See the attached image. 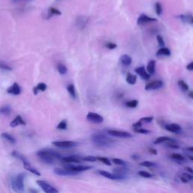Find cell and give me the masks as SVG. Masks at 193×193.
I'll list each match as a JSON object with an SVG mask.
<instances>
[{"label":"cell","mask_w":193,"mask_h":193,"mask_svg":"<svg viewBox=\"0 0 193 193\" xmlns=\"http://www.w3.org/2000/svg\"><path fill=\"white\" fill-rule=\"evenodd\" d=\"M36 156L42 162L48 165H53L56 161L61 160L62 158L60 153L51 149H43L39 150L36 152Z\"/></svg>","instance_id":"cell-1"},{"label":"cell","mask_w":193,"mask_h":193,"mask_svg":"<svg viewBox=\"0 0 193 193\" xmlns=\"http://www.w3.org/2000/svg\"><path fill=\"white\" fill-rule=\"evenodd\" d=\"M91 140L99 148H107L114 143V140L104 132L94 133L91 135Z\"/></svg>","instance_id":"cell-2"},{"label":"cell","mask_w":193,"mask_h":193,"mask_svg":"<svg viewBox=\"0 0 193 193\" xmlns=\"http://www.w3.org/2000/svg\"><path fill=\"white\" fill-rule=\"evenodd\" d=\"M26 174L24 173H20L18 174L15 178L11 180V186L14 191L15 192H23L24 191V178Z\"/></svg>","instance_id":"cell-3"},{"label":"cell","mask_w":193,"mask_h":193,"mask_svg":"<svg viewBox=\"0 0 193 193\" xmlns=\"http://www.w3.org/2000/svg\"><path fill=\"white\" fill-rule=\"evenodd\" d=\"M107 134L110 135L112 137H120V138H131L133 137L131 133L127 132V131H118V130H108Z\"/></svg>","instance_id":"cell-4"},{"label":"cell","mask_w":193,"mask_h":193,"mask_svg":"<svg viewBox=\"0 0 193 193\" xmlns=\"http://www.w3.org/2000/svg\"><path fill=\"white\" fill-rule=\"evenodd\" d=\"M37 183L40 187L42 188V189L46 193H57L58 190L56 189L55 188L51 186L50 184H48V182L43 180H37L36 181Z\"/></svg>","instance_id":"cell-5"},{"label":"cell","mask_w":193,"mask_h":193,"mask_svg":"<svg viewBox=\"0 0 193 193\" xmlns=\"http://www.w3.org/2000/svg\"><path fill=\"white\" fill-rule=\"evenodd\" d=\"M64 168H68L70 170H74V171H76L78 172V173H80V172L86 171V170H90V169H91L93 167L85 166V165H73L72 163H66V165H64Z\"/></svg>","instance_id":"cell-6"},{"label":"cell","mask_w":193,"mask_h":193,"mask_svg":"<svg viewBox=\"0 0 193 193\" xmlns=\"http://www.w3.org/2000/svg\"><path fill=\"white\" fill-rule=\"evenodd\" d=\"M52 144L55 147H60V148H71V147H76L79 144L78 142L70 141V140H64V141H54L52 142Z\"/></svg>","instance_id":"cell-7"},{"label":"cell","mask_w":193,"mask_h":193,"mask_svg":"<svg viewBox=\"0 0 193 193\" xmlns=\"http://www.w3.org/2000/svg\"><path fill=\"white\" fill-rule=\"evenodd\" d=\"M54 173L58 176H73L78 174V172L74 171L68 169V168H54Z\"/></svg>","instance_id":"cell-8"},{"label":"cell","mask_w":193,"mask_h":193,"mask_svg":"<svg viewBox=\"0 0 193 193\" xmlns=\"http://www.w3.org/2000/svg\"><path fill=\"white\" fill-rule=\"evenodd\" d=\"M129 173H130V170H129L128 168H125L123 165H120V167L115 168L113 169V173L121 177L123 180L126 178V177L128 175Z\"/></svg>","instance_id":"cell-9"},{"label":"cell","mask_w":193,"mask_h":193,"mask_svg":"<svg viewBox=\"0 0 193 193\" xmlns=\"http://www.w3.org/2000/svg\"><path fill=\"white\" fill-rule=\"evenodd\" d=\"M86 118H87L89 122L96 124L102 123V122H104V118H103V116H101L100 115L97 114V113H92V112L88 113L87 116H86Z\"/></svg>","instance_id":"cell-10"},{"label":"cell","mask_w":193,"mask_h":193,"mask_svg":"<svg viewBox=\"0 0 193 193\" xmlns=\"http://www.w3.org/2000/svg\"><path fill=\"white\" fill-rule=\"evenodd\" d=\"M163 86V82L160 80L153 81L152 82L149 83L146 85L145 89L147 91H151V90H157L161 88Z\"/></svg>","instance_id":"cell-11"},{"label":"cell","mask_w":193,"mask_h":193,"mask_svg":"<svg viewBox=\"0 0 193 193\" xmlns=\"http://www.w3.org/2000/svg\"><path fill=\"white\" fill-rule=\"evenodd\" d=\"M155 21H157V19L154 18H150V17H149L147 16V15H146V14H143L138 18L137 24L138 25H143V24H145V23Z\"/></svg>","instance_id":"cell-12"},{"label":"cell","mask_w":193,"mask_h":193,"mask_svg":"<svg viewBox=\"0 0 193 193\" xmlns=\"http://www.w3.org/2000/svg\"><path fill=\"white\" fill-rule=\"evenodd\" d=\"M98 173H100V175L103 176V177H106V178H108V179L113 180H122V178L119 176L116 175V174H114V173H109L107 171H105V170H98Z\"/></svg>","instance_id":"cell-13"},{"label":"cell","mask_w":193,"mask_h":193,"mask_svg":"<svg viewBox=\"0 0 193 193\" xmlns=\"http://www.w3.org/2000/svg\"><path fill=\"white\" fill-rule=\"evenodd\" d=\"M135 73H137V74L141 77L143 80H148L149 78H150V75L147 72V70H145L144 66H139L137 68H136L134 70Z\"/></svg>","instance_id":"cell-14"},{"label":"cell","mask_w":193,"mask_h":193,"mask_svg":"<svg viewBox=\"0 0 193 193\" xmlns=\"http://www.w3.org/2000/svg\"><path fill=\"white\" fill-rule=\"evenodd\" d=\"M61 160L64 163H80L82 161V157L76 156H66L61 158Z\"/></svg>","instance_id":"cell-15"},{"label":"cell","mask_w":193,"mask_h":193,"mask_svg":"<svg viewBox=\"0 0 193 193\" xmlns=\"http://www.w3.org/2000/svg\"><path fill=\"white\" fill-rule=\"evenodd\" d=\"M7 92L8 94H11L13 95H19L21 92V89L19 85L17 82H14L12 86H11L10 88L7 89Z\"/></svg>","instance_id":"cell-16"},{"label":"cell","mask_w":193,"mask_h":193,"mask_svg":"<svg viewBox=\"0 0 193 193\" xmlns=\"http://www.w3.org/2000/svg\"><path fill=\"white\" fill-rule=\"evenodd\" d=\"M165 128L167 131H170L173 133H180L181 131V127L178 124L172 123L169 125H166L165 126Z\"/></svg>","instance_id":"cell-17"},{"label":"cell","mask_w":193,"mask_h":193,"mask_svg":"<svg viewBox=\"0 0 193 193\" xmlns=\"http://www.w3.org/2000/svg\"><path fill=\"white\" fill-rule=\"evenodd\" d=\"M88 22V18L85 16H79L76 19L77 26L81 29H83L86 27Z\"/></svg>","instance_id":"cell-18"},{"label":"cell","mask_w":193,"mask_h":193,"mask_svg":"<svg viewBox=\"0 0 193 193\" xmlns=\"http://www.w3.org/2000/svg\"><path fill=\"white\" fill-rule=\"evenodd\" d=\"M18 125H26L25 121L23 119V118L20 116H17L16 118H14L10 124V126L11 127H15Z\"/></svg>","instance_id":"cell-19"},{"label":"cell","mask_w":193,"mask_h":193,"mask_svg":"<svg viewBox=\"0 0 193 193\" xmlns=\"http://www.w3.org/2000/svg\"><path fill=\"white\" fill-rule=\"evenodd\" d=\"M179 18L181 20H182L185 23H189L190 25H192L193 23V19H192V15L191 13H186L185 14H180L179 15Z\"/></svg>","instance_id":"cell-20"},{"label":"cell","mask_w":193,"mask_h":193,"mask_svg":"<svg viewBox=\"0 0 193 193\" xmlns=\"http://www.w3.org/2000/svg\"><path fill=\"white\" fill-rule=\"evenodd\" d=\"M23 167H24V168H25L26 170H27L28 171H30V173H33V174H35V175H36V176L41 175L39 172L38 171L36 168L31 166V165L30 164V162H29L28 161H24V162H23Z\"/></svg>","instance_id":"cell-21"},{"label":"cell","mask_w":193,"mask_h":193,"mask_svg":"<svg viewBox=\"0 0 193 193\" xmlns=\"http://www.w3.org/2000/svg\"><path fill=\"white\" fill-rule=\"evenodd\" d=\"M147 73L150 75L155 73V71H156V61L151 60V61H149L147 66Z\"/></svg>","instance_id":"cell-22"},{"label":"cell","mask_w":193,"mask_h":193,"mask_svg":"<svg viewBox=\"0 0 193 193\" xmlns=\"http://www.w3.org/2000/svg\"><path fill=\"white\" fill-rule=\"evenodd\" d=\"M120 61L122 63V65L125 66H128L131 64L132 63V58L127 54H124L120 57Z\"/></svg>","instance_id":"cell-23"},{"label":"cell","mask_w":193,"mask_h":193,"mask_svg":"<svg viewBox=\"0 0 193 193\" xmlns=\"http://www.w3.org/2000/svg\"><path fill=\"white\" fill-rule=\"evenodd\" d=\"M11 113V107L10 106H3L0 107V115L8 116Z\"/></svg>","instance_id":"cell-24"},{"label":"cell","mask_w":193,"mask_h":193,"mask_svg":"<svg viewBox=\"0 0 193 193\" xmlns=\"http://www.w3.org/2000/svg\"><path fill=\"white\" fill-rule=\"evenodd\" d=\"M170 54H171L170 51L168 48H165V47H161L156 52V55L157 56H167L168 57V56H170Z\"/></svg>","instance_id":"cell-25"},{"label":"cell","mask_w":193,"mask_h":193,"mask_svg":"<svg viewBox=\"0 0 193 193\" xmlns=\"http://www.w3.org/2000/svg\"><path fill=\"white\" fill-rule=\"evenodd\" d=\"M47 89V85L43 82H40L37 85L36 87L33 88V94L36 95L39 91H45Z\"/></svg>","instance_id":"cell-26"},{"label":"cell","mask_w":193,"mask_h":193,"mask_svg":"<svg viewBox=\"0 0 193 193\" xmlns=\"http://www.w3.org/2000/svg\"><path fill=\"white\" fill-rule=\"evenodd\" d=\"M126 82L129 85H134L137 82V75L127 73V76H126Z\"/></svg>","instance_id":"cell-27"},{"label":"cell","mask_w":193,"mask_h":193,"mask_svg":"<svg viewBox=\"0 0 193 193\" xmlns=\"http://www.w3.org/2000/svg\"><path fill=\"white\" fill-rule=\"evenodd\" d=\"M1 137H2L3 139H6L7 141H8L9 143H11V144H14V143H16V139H14V137H12L11 134H8V133H2L1 134Z\"/></svg>","instance_id":"cell-28"},{"label":"cell","mask_w":193,"mask_h":193,"mask_svg":"<svg viewBox=\"0 0 193 193\" xmlns=\"http://www.w3.org/2000/svg\"><path fill=\"white\" fill-rule=\"evenodd\" d=\"M61 12L58 10V9L55 8L51 7L50 8L48 9V17H47L46 19H49L51 17H52L53 15H61Z\"/></svg>","instance_id":"cell-29"},{"label":"cell","mask_w":193,"mask_h":193,"mask_svg":"<svg viewBox=\"0 0 193 193\" xmlns=\"http://www.w3.org/2000/svg\"><path fill=\"white\" fill-rule=\"evenodd\" d=\"M11 155H12V156H14V158H18V159H19V160H20V161H21L22 162H24V161H27V159L26 158L25 156H23L22 154L19 153V152H17V151H14V152H12Z\"/></svg>","instance_id":"cell-30"},{"label":"cell","mask_w":193,"mask_h":193,"mask_svg":"<svg viewBox=\"0 0 193 193\" xmlns=\"http://www.w3.org/2000/svg\"><path fill=\"white\" fill-rule=\"evenodd\" d=\"M67 91H68L69 94H70L73 98H75V96H76V93H75V86H74L73 84L68 85V86H67Z\"/></svg>","instance_id":"cell-31"},{"label":"cell","mask_w":193,"mask_h":193,"mask_svg":"<svg viewBox=\"0 0 193 193\" xmlns=\"http://www.w3.org/2000/svg\"><path fill=\"white\" fill-rule=\"evenodd\" d=\"M57 68L58 72H59V73L61 74V75H65L67 73V70H68L66 68V66L64 64H62V63H59L57 65Z\"/></svg>","instance_id":"cell-32"},{"label":"cell","mask_w":193,"mask_h":193,"mask_svg":"<svg viewBox=\"0 0 193 193\" xmlns=\"http://www.w3.org/2000/svg\"><path fill=\"white\" fill-rule=\"evenodd\" d=\"M171 158H173V160L177 161H183L186 160L184 156H182V155L178 153H173L171 155Z\"/></svg>","instance_id":"cell-33"},{"label":"cell","mask_w":193,"mask_h":193,"mask_svg":"<svg viewBox=\"0 0 193 193\" xmlns=\"http://www.w3.org/2000/svg\"><path fill=\"white\" fill-rule=\"evenodd\" d=\"M178 85L180 86V88L183 91H189V85H188L183 80L178 81Z\"/></svg>","instance_id":"cell-34"},{"label":"cell","mask_w":193,"mask_h":193,"mask_svg":"<svg viewBox=\"0 0 193 193\" xmlns=\"http://www.w3.org/2000/svg\"><path fill=\"white\" fill-rule=\"evenodd\" d=\"M170 137H159L154 141V144H160V143H165V142L168 141Z\"/></svg>","instance_id":"cell-35"},{"label":"cell","mask_w":193,"mask_h":193,"mask_svg":"<svg viewBox=\"0 0 193 193\" xmlns=\"http://www.w3.org/2000/svg\"><path fill=\"white\" fill-rule=\"evenodd\" d=\"M0 69L6 70V71H11V70H12V67L8 65L6 63L3 62V61H0Z\"/></svg>","instance_id":"cell-36"},{"label":"cell","mask_w":193,"mask_h":193,"mask_svg":"<svg viewBox=\"0 0 193 193\" xmlns=\"http://www.w3.org/2000/svg\"><path fill=\"white\" fill-rule=\"evenodd\" d=\"M96 160H98V161H101L102 163H104V165H108V166H110V165H111L110 161H109L107 158L100 157V156H98V157H96Z\"/></svg>","instance_id":"cell-37"},{"label":"cell","mask_w":193,"mask_h":193,"mask_svg":"<svg viewBox=\"0 0 193 193\" xmlns=\"http://www.w3.org/2000/svg\"><path fill=\"white\" fill-rule=\"evenodd\" d=\"M137 104H138V100H130V101H128V102L126 103L125 105L127 106V107H129V108H135V107H137Z\"/></svg>","instance_id":"cell-38"},{"label":"cell","mask_w":193,"mask_h":193,"mask_svg":"<svg viewBox=\"0 0 193 193\" xmlns=\"http://www.w3.org/2000/svg\"><path fill=\"white\" fill-rule=\"evenodd\" d=\"M155 9H156V12L158 15H161V13H162V6L160 4V2H156V5H155Z\"/></svg>","instance_id":"cell-39"},{"label":"cell","mask_w":193,"mask_h":193,"mask_svg":"<svg viewBox=\"0 0 193 193\" xmlns=\"http://www.w3.org/2000/svg\"><path fill=\"white\" fill-rule=\"evenodd\" d=\"M139 165L140 166L143 167H147V168H150V167H153L156 166V163L152 162V161H143V162L139 163Z\"/></svg>","instance_id":"cell-40"},{"label":"cell","mask_w":193,"mask_h":193,"mask_svg":"<svg viewBox=\"0 0 193 193\" xmlns=\"http://www.w3.org/2000/svg\"><path fill=\"white\" fill-rule=\"evenodd\" d=\"M57 128L59 129V130H66V129L67 128V123H66V121L63 120L62 122H61L59 124H58V125L57 126Z\"/></svg>","instance_id":"cell-41"},{"label":"cell","mask_w":193,"mask_h":193,"mask_svg":"<svg viewBox=\"0 0 193 193\" xmlns=\"http://www.w3.org/2000/svg\"><path fill=\"white\" fill-rule=\"evenodd\" d=\"M134 132L138 133V134H148L150 133V131L147 130V129L140 128V127H138V128H134Z\"/></svg>","instance_id":"cell-42"},{"label":"cell","mask_w":193,"mask_h":193,"mask_svg":"<svg viewBox=\"0 0 193 193\" xmlns=\"http://www.w3.org/2000/svg\"><path fill=\"white\" fill-rule=\"evenodd\" d=\"M138 174H139L140 177H144V178H151L152 177V175L151 173H149V172L144 171V170H140V171L138 172Z\"/></svg>","instance_id":"cell-43"},{"label":"cell","mask_w":193,"mask_h":193,"mask_svg":"<svg viewBox=\"0 0 193 193\" xmlns=\"http://www.w3.org/2000/svg\"><path fill=\"white\" fill-rule=\"evenodd\" d=\"M112 161H113V162L115 163L116 165H123V166H125V165H126V162L120 158H113L112 159Z\"/></svg>","instance_id":"cell-44"},{"label":"cell","mask_w":193,"mask_h":193,"mask_svg":"<svg viewBox=\"0 0 193 193\" xmlns=\"http://www.w3.org/2000/svg\"><path fill=\"white\" fill-rule=\"evenodd\" d=\"M82 160L85 161H96V157L92 156H85V157H82Z\"/></svg>","instance_id":"cell-45"},{"label":"cell","mask_w":193,"mask_h":193,"mask_svg":"<svg viewBox=\"0 0 193 193\" xmlns=\"http://www.w3.org/2000/svg\"><path fill=\"white\" fill-rule=\"evenodd\" d=\"M153 120V117L152 116H148V117H143L139 119V121L142 122H146V123H149V122H152Z\"/></svg>","instance_id":"cell-46"},{"label":"cell","mask_w":193,"mask_h":193,"mask_svg":"<svg viewBox=\"0 0 193 193\" xmlns=\"http://www.w3.org/2000/svg\"><path fill=\"white\" fill-rule=\"evenodd\" d=\"M157 41H158V43L159 46H161V47L165 46V42H164V39H163L162 36H160V35H158Z\"/></svg>","instance_id":"cell-47"},{"label":"cell","mask_w":193,"mask_h":193,"mask_svg":"<svg viewBox=\"0 0 193 193\" xmlns=\"http://www.w3.org/2000/svg\"><path fill=\"white\" fill-rule=\"evenodd\" d=\"M31 1L32 0H11V2L14 4H26Z\"/></svg>","instance_id":"cell-48"},{"label":"cell","mask_w":193,"mask_h":193,"mask_svg":"<svg viewBox=\"0 0 193 193\" xmlns=\"http://www.w3.org/2000/svg\"><path fill=\"white\" fill-rule=\"evenodd\" d=\"M106 47L107 48H109V49L113 50V49H115V48H117V45L113 42H107L106 44Z\"/></svg>","instance_id":"cell-49"},{"label":"cell","mask_w":193,"mask_h":193,"mask_svg":"<svg viewBox=\"0 0 193 193\" xmlns=\"http://www.w3.org/2000/svg\"><path fill=\"white\" fill-rule=\"evenodd\" d=\"M181 176H182L183 177H185L186 180H187L189 182L190 180H192L193 179V177L192 174H189V173H183Z\"/></svg>","instance_id":"cell-50"},{"label":"cell","mask_w":193,"mask_h":193,"mask_svg":"<svg viewBox=\"0 0 193 193\" xmlns=\"http://www.w3.org/2000/svg\"><path fill=\"white\" fill-rule=\"evenodd\" d=\"M142 124H143V122H140L139 120V121H137V122L133 124V127H134V128H138V127H140L142 126Z\"/></svg>","instance_id":"cell-51"},{"label":"cell","mask_w":193,"mask_h":193,"mask_svg":"<svg viewBox=\"0 0 193 193\" xmlns=\"http://www.w3.org/2000/svg\"><path fill=\"white\" fill-rule=\"evenodd\" d=\"M186 69H187L188 70H189V71H192L193 70V62L189 63L186 66Z\"/></svg>","instance_id":"cell-52"},{"label":"cell","mask_w":193,"mask_h":193,"mask_svg":"<svg viewBox=\"0 0 193 193\" xmlns=\"http://www.w3.org/2000/svg\"><path fill=\"white\" fill-rule=\"evenodd\" d=\"M131 158H132L133 160L137 161V160L139 159V155H137V154H134V155H132V156H131Z\"/></svg>","instance_id":"cell-53"},{"label":"cell","mask_w":193,"mask_h":193,"mask_svg":"<svg viewBox=\"0 0 193 193\" xmlns=\"http://www.w3.org/2000/svg\"><path fill=\"white\" fill-rule=\"evenodd\" d=\"M149 152H150L151 154H153V155H157V150L155 149L151 148L149 149Z\"/></svg>","instance_id":"cell-54"},{"label":"cell","mask_w":193,"mask_h":193,"mask_svg":"<svg viewBox=\"0 0 193 193\" xmlns=\"http://www.w3.org/2000/svg\"><path fill=\"white\" fill-rule=\"evenodd\" d=\"M180 180L182 181V182H184V183H187V182H189V181H188L187 180H186V178H185V177H182V176H181V177H180Z\"/></svg>","instance_id":"cell-55"},{"label":"cell","mask_w":193,"mask_h":193,"mask_svg":"<svg viewBox=\"0 0 193 193\" xmlns=\"http://www.w3.org/2000/svg\"><path fill=\"white\" fill-rule=\"evenodd\" d=\"M186 170H188V171L190 173H192V168H189V167H187V168H186Z\"/></svg>","instance_id":"cell-56"},{"label":"cell","mask_w":193,"mask_h":193,"mask_svg":"<svg viewBox=\"0 0 193 193\" xmlns=\"http://www.w3.org/2000/svg\"><path fill=\"white\" fill-rule=\"evenodd\" d=\"M186 150L187 151H189L190 152H193V148L192 147H187V149H186Z\"/></svg>","instance_id":"cell-57"},{"label":"cell","mask_w":193,"mask_h":193,"mask_svg":"<svg viewBox=\"0 0 193 193\" xmlns=\"http://www.w3.org/2000/svg\"><path fill=\"white\" fill-rule=\"evenodd\" d=\"M189 97L190 98H192L193 97V96H192V91H189Z\"/></svg>","instance_id":"cell-58"},{"label":"cell","mask_w":193,"mask_h":193,"mask_svg":"<svg viewBox=\"0 0 193 193\" xmlns=\"http://www.w3.org/2000/svg\"><path fill=\"white\" fill-rule=\"evenodd\" d=\"M186 156H187V157L189 158L190 160H191V161H192V160H193L192 156H189V155H186Z\"/></svg>","instance_id":"cell-59"},{"label":"cell","mask_w":193,"mask_h":193,"mask_svg":"<svg viewBox=\"0 0 193 193\" xmlns=\"http://www.w3.org/2000/svg\"><path fill=\"white\" fill-rule=\"evenodd\" d=\"M30 192H37V190H32V189H30Z\"/></svg>","instance_id":"cell-60"}]
</instances>
